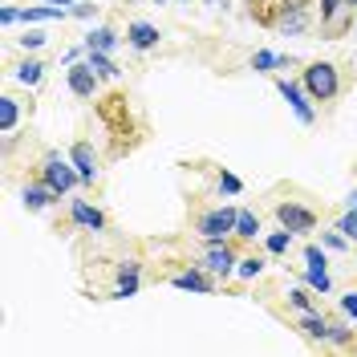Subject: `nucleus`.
I'll list each match as a JSON object with an SVG mask.
<instances>
[{
  "label": "nucleus",
  "instance_id": "16",
  "mask_svg": "<svg viewBox=\"0 0 357 357\" xmlns=\"http://www.w3.org/2000/svg\"><path fill=\"white\" fill-rule=\"evenodd\" d=\"M171 284H175V289H191V292H211V280H207L203 272H195V268H191V272H178Z\"/></svg>",
  "mask_w": 357,
  "mask_h": 357
},
{
  "label": "nucleus",
  "instance_id": "3",
  "mask_svg": "<svg viewBox=\"0 0 357 357\" xmlns=\"http://www.w3.org/2000/svg\"><path fill=\"white\" fill-rule=\"evenodd\" d=\"M276 29H280L284 37L305 33V29H309V0H280V8H276Z\"/></svg>",
  "mask_w": 357,
  "mask_h": 357
},
{
  "label": "nucleus",
  "instance_id": "19",
  "mask_svg": "<svg viewBox=\"0 0 357 357\" xmlns=\"http://www.w3.org/2000/svg\"><path fill=\"white\" fill-rule=\"evenodd\" d=\"M256 231H260V215H252V211H240V215H236V236H244V240H256Z\"/></svg>",
  "mask_w": 357,
  "mask_h": 357
},
{
  "label": "nucleus",
  "instance_id": "14",
  "mask_svg": "<svg viewBox=\"0 0 357 357\" xmlns=\"http://www.w3.org/2000/svg\"><path fill=\"white\" fill-rule=\"evenodd\" d=\"M301 333L312 337V341H329V321L317 312H301Z\"/></svg>",
  "mask_w": 357,
  "mask_h": 357
},
{
  "label": "nucleus",
  "instance_id": "13",
  "mask_svg": "<svg viewBox=\"0 0 357 357\" xmlns=\"http://www.w3.org/2000/svg\"><path fill=\"white\" fill-rule=\"evenodd\" d=\"M73 223H82V227H89V231H98V227L106 223V215H102L98 207H89L86 199H73Z\"/></svg>",
  "mask_w": 357,
  "mask_h": 357
},
{
  "label": "nucleus",
  "instance_id": "2",
  "mask_svg": "<svg viewBox=\"0 0 357 357\" xmlns=\"http://www.w3.org/2000/svg\"><path fill=\"white\" fill-rule=\"evenodd\" d=\"M41 178L57 191V195H66L69 187L77 183V167H73V158H61V155H45V167H41Z\"/></svg>",
  "mask_w": 357,
  "mask_h": 357
},
{
  "label": "nucleus",
  "instance_id": "6",
  "mask_svg": "<svg viewBox=\"0 0 357 357\" xmlns=\"http://www.w3.org/2000/svg\"><path fill=\"white\" fill-rule=\"evenodd\" d=\"M276 220H280V227H289V231H312L317 227V215H312L309 207H301V203H280L276 207Z\"/></svg>",
  "mask_w": 357,
  "mask_h": 357
},
{
  "label": "nucleus",
  "instance_id": "4",
  "mask_svg": "<svg viewBox=\"0 0 357 357\" xmlns=\"http://www.w3.org/2000/svg\"><path fill=\"white\" fill-rule=\"evenodd\" d=\"M236 215H240V211H231V207H215V211H203L195 227H199L203 240L211 244V240H223L227 231H236Z\"/></svg>",
  "mask_w": 357,
  "mask_h": 357
},
{
  "label": "nucleus",
  "instance_id": "32",
  "mask_svg": "<svg viewBox=\"0 0 357 357\" xmlns=\"http://www.w3.org/2000/svg\"><path fill=\"white\" fill-rule=\"evenodd\" d=\"M21 45H24V49H41V45H45V33H24Z\"/></svg>",
  "mask_w": 357,
  "mask_h": 357
},
{
  "label": "nucleus",
  "instance_id": "33",
  "mask_svg": "<svg viewBox=\"0 0 357 357\" xmlns=\"http://www.w3.org/2000/svg\"><path fill=\"white\" fill-rule=\"evenodd\" d=\"M21 17H24V13H21V8H13V4H8V8H0V21H4V24L21 21Z\"/></svg>",
  "mask_w": 357,
  "mask_h": 357
},
{
  "label": "nucleus",
  "instance_id": "37",
  "mask_svg": "<svg viewBox=\"0 0 357 357\" xmlns=\"http://www.w3.org/2000/svg\"><path fill=\"white\" fill-rule=\"evenodd\" d=\"M53 4H69V0H53Z\"/></svg>",
  "mask_w": 357,
  "mask_h": 357
},
{
  "label": "nucleus",
  "instance_id": "5",
  "mask_svg": "<svg viewBox=\"0 0 357 357\" xmlns=\"http://www.w3.org/2000/svg\"><path fill=\"white\" fill-rule=\"evenodd\" d=\"M276 89H280V98L289 102L292 114H296V118H301L305 126H312V122H317V114H312V106H309V102H312L309 89H301L296 82H276Z\"/></svg>",
  "mask_w": 357,
  "mask_h": 357
},
{
  "label": "nucleus",
  "instance_id": "15",
  "mask_svg": "<svg viewBox=\"0 0 357 357\" xmlns=\"http://www.w3.org/2000/svg\"><path fill=\"white\" fill-rule=\"evenodd\" d=\"M17 122H21V106H17V98H0V130L4 134H13L17 130Z\"/></svg>",
  "mask_w": 357,
  "mask_h": 357
},
{
  "label": "nucleus",
  "instance_id": "31",
  "mask_svg": "<svg viewBox=\"0 0 357 357\" xmlns=\"http://www.w3.org/2000/svg\"><path fill=\"white\" fill-rule=\"evenodd\" d=\"M220 191H227V195H240V178L223 171V175H220Z\"/></svg>",
  "mask_w": 357,
  "mask_h": 357
},
{
  "label": "nucleus",
  "instance_id": "23",
  "mask_svg": "<svg viewBox=\"0 0 357 357\" xmlns=\"http://www.w3.org/2000/svg\"><path fill=\"white\" fill-rule=\"evenodd\" d=\"M61 17H66V8L57 4V8H24L21 21H61Z\"/></svg>",
  "mask_w": 357,
  "mask_h": 357
},
{
  "label": "nucleus",
  "instance_id": "12",
  "mask_svg": "<svg viewBox=\"0 0 357 357\" xmlns=\"http://www.w3.org/2000/svg\"><path fill=\"white\" fill-rule=\"evenodd\" d=\"M53 199H57V191H53L45 178L41 183H33V187H24V207H29V211H45Z\"/></svg>",
  "mask_w": 357,
  "mask_h": 357
},
{
  "label": "nucleus",
  "instance_id": "18",
  "mask_svg": "<svg viewBox=\"0 0 357 357\" xmlns=\"http://www.w3.org/2000/svg\"><path fill=\"white\" fill-rule=\"evenodd\" d=\"M114 45H118L114 29H93V33L86 37V49H98V53H110Z\"/></svg>",
  "mask_w": 357,
  "mask_h": 357
},
{
  "label": "nucleus",
  "instance_id": "28",
  "mask_svg": "<svg viewBox=\"0 0 357 357\" xmlns=\"http://www.w3.org/2000/svg\"><path fill=\"white\" fill-rule=\"evenodd\" d=\"M341 4H345V0H321V21L333 24V21H337V13H341Z\"/></svg>",
  "mask_w": 357,
  "mask_h": 357
},
{
  "label": "nucleus",
  "instance_id": "8",
  "mask_svg": "<svg viewBox=\"0 0 357 357\" xmlns=\"http://www.w3.org/2000/svg\"><path fill=\"white\" fill-rule=\"evenodd\" d=\"M207 268L215 276H231L236 272V252L223 244V240H211V248H207Z\"/></svg>",
  "mask_w": 357,
  "mask_h": 357
},
{
  "label": "nucleus",
  "instance_id": "21",
  "mask_svg": "<svg viewBox=\"0 0 357 357\" xmlns=\"http://www.w3.org/2000/svg\"><path fill=\"white\" fill-rule=\"evenodd\" d=\"M41 73H45L41 61H21V66H17V82H24V86H37V82H41Z\"/></svg>",
  "mask_w": 357,
  "mask_h": 357
},
{
  "label": "nucleus",
  "instance_id": "1",
  "mask_svg": "<svg viewBox=\"0 0 357 357\" xmlns=\"http://www.w3.org/2000/svg\"><path fill=\"white\" fill-rule=\"evenodd\" d=\"M305 89H309L312 102H333L337 93H341L337 66H329V61H312V66L305 69Z\"/></svg>",
  "mask_w": 357,
  "mask_h": 357
},
{
  "label": "nucleus",
  "instance_id": "27",
  "mask_svg": "<svg viewBox=\"0 0 357 357\" xmlns=\"http://www.w3.org/2000/svg\"><path fill=\"white\" fill-rule=\"evenodd\" d=\"M289 301H292V309H301V312H312V296L305 289H292L289 292Z\"/></svg>",
  "mask_w": 357,
  "mask_h": 357
},
{
  "label": "nucleus",
  "instance_id": "29",
  "mask_svg": "<svg viewBox=\"0 0 357 357\" xmlns=\"http://www.w3.org/2000/svg\"><path fill=\"white\" fill-rule=\"evenodd\" d=\"M341 312H345V317H354V321H357V289H349L345 296H341Z\"/></svg>",
  "mask_w": 357,
  "mask_h": 357
},
{
  "label": "nucleus",
  "instance_id": "26",
  "mask_svg": "<svg viewBox=\"0 0 357 357\" xmlns=\"http://www.w3.org/2000/svg\"><path fill=\"white\" fill-rule=\"evenodd\" d=\"M337 231H341L345 240H357V207L349 211V215H341V223H337Z\"/></svg>",
  "mask_w": 357,
  "mask_h": 357
},
{
  "label": "nucleus",
  "instance_id": "22",
  "mask_svg": "<svg viewBox=\"0 0 357 357\" xmlns=\"http://www.w3.org/2000/svg\"><path fill=\"white\" fill-rule=\"evenodd\" d=\"M276 66H289V57H280V53H256L252 57V69H260V73H268V69H276Z\"/></svg>",
  "mask_w": 357,
  "mask_h": 357
},
{
  "label": "nucleus",
  "instance_id": "10",
  "mask_svg": "<svg viewBox=\"0 0 357 357\" xmlns=\"http://www.w3.org/2000/svg\"><path fill=\"white\" fill-rule=\"evenodd\" d=\"M93 86H98V73H93V66H77L73 61V69H69V89L77 93V98H93Z\"/></svg>",
  "mask_w": 357,
  "mask_h": 357
},
{
  "label": "nucleus",
  "instance_id": "7",
  "mask_svg": "<svg viewBox=\"0 0 357 357\" xmlns=\"http://www.w3.org/2000/svg\"><path fill=\"white\" fill-rule=\"evenodd\" d=\"M305 264H309V289L312 292H329V268H325V252L317 244L305 248Z\"/></svg>",
  "mask_w": 357,
  "mask_h": 357
},
{
  "label": "nucleus",
  "instance_id": "17",
  "mask_svg": "<svg viewBox=\"0 0 357 357\" xmlns=\"http://www.w3.org/2000/svg\"><path fill=\"white\" fill-rule=\"evenodd\" d=\"M138 292V260H126L122 264V280H118V292L114 296H134Z\"/></svg>",
  "mask_w": 357,
  "mask_h": 357
},
{
  "label": "nucleus",
  "instance_id": "25",
  "mask_svg": "<svg viewBox=\"0 0 357 357\" xmlns=\"http://www.w3.org/2000/svg\"><path fill=\"white\" fill-rule=\"evenodd\" d=\"M244 280H252V276H260L264 272V256H248V260H240V268H236Z\"/></svg>",
  "mask_w": 357,
  "mask_h": 357
},
{
  "label": "nucleus",
  "instance_id": "9",
  "mask_svg": "<svg viewBox=\"0 0 357 357\" xmlns=\"http://www.w3.org/2000/svg\"><path fill=\"white\" fill-rule=\"evenodd\" d=\"M69 158H73V167H77L82 183H93V178H98V155H93V146H89V142H73Z\"/></svg>",
  "mask_w": 357,
  "mask_h": 357
},
{
  "label": "nucleus",
  "instance_id": "20",
  "mask_svg": "<svg viewBox=\"0 0 357 357\" xmlns=\"http://www.w3.org/2000/svg\"><path fill=\"white\" fill-rule=\"evenodd\" d=\"M89 66H93L98 77H118V66H114L106 53H98V49H89Z\"/></svg>",
  "mask_w": 357,
  "mask_h": 357
},
{
  "label": "nucleus",
  "instance_id": "34",
  "mask_svg": "<svg viewBox=\"0 0 357 357\" xmlns=\"http://www.w3.org/2000/svg\"><path fill=\"white\" fill-rule=\"evenodd\" d=\"M325 244H329V248H345L349 240H345V236H333V231H329V236H325Z\"/></svg>",
  "mask_w": 357,
  "mask_h": 357
},
{
  "label": "nucleus",
  "instance_id": "36",
  "mask_svg": "<svg viewBox=\"0 0 357 357\" xmlns=\"http://www.w3.org/2000/svg\"><path fill=\"white\" fill-rule=\"evenodd\" d=\"M345 4H349V8H357V0H345Z\"/></svg>",
  "mask_w": 357,
  "mask_h": 357
},
{
  "label": "nucleus",
  "instance_id": "24",
  "mask_svg": "<svg viewBox=\"0 0 357 357\" xmlns=\"http://www.w3.org/2000/svg\"><path fill=\"white\" fill-rule=\"evenodd\" d=\"M289 244H292V231H289V227H284V231H272V236H268V252H272V256L289 252Z\"/></svg>",
  "mask_w": 357,
  "mask_h": 357
},
{
  "label": "nucleus",
  "instance_id": "35",
  "mask_svg": "<svg viewBox=\"0 0 357 357\" xmlns=\"http://www.w3.org/2000/svg\"><path fill=\"white\" fill-rule=\"evenodd\" d=\"M349 203H354V207H357V191H354V195H349Z\"/></svg>",
  "mask_w": 357,
  "mask_h": 357
},
{
  "label": "nucleus",
  "instance_id": "30",
  "mask_svg": "<svg viewBox=\"0 0 357 357\" xmlns=\"http://www.w3.org/2000/svg\"><path fill=\"white\" fill-rule=\"evenodd\" d=\"M329 341H337V345H349V341H354V333H349L345 325H329Z\"/></svg>",
  "mask_w": 357,
  "mask_h": 357
},
{
  "label": "nucleus",
  "instance_id": "38",
  "mask_svg": "<svg viewBox=\"0 0 357 357\" xmlns=\"http://www.w3.org/2000/svg\"><path fill=\"white\" fill-rule=\"evenodd\" d=\"M158 4H162V0H158Z\"/></svg>",
  "mask_w": 357,
  "mask_h": 357
},
{
  "label": "nucleus",
  "instance_id": "11",
  "mask_svg": "<svg viewBox=\"0 0 357 357\" xmlns=\"http://www.w3.org/2000/svg\"><path fill=\"white\" fill-rule=\"evenodd\" d=\"M158 37H162V33H158L151 21H134L130 29H126V41H130L134 49H155Z\"/></svg>",
  "mask_w": 357,
  "mask_h": 357
}]
</instances>
